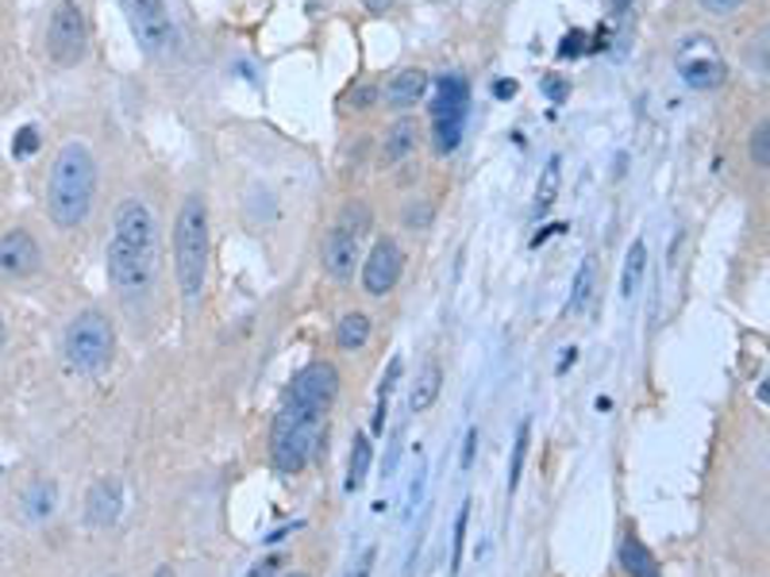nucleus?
I'll return each mask as SVG.
<instances>
[{
  "label": "nucleus",
  "mask_w": 770,
  "mask_h": 577,
  "mask_svg": "<svg viewBox=\"0 0 770 577\" xmlns=\"http://www.w3.org/2000/svg\"><path fill=\"white\" fill-rule=\"evenodd\" d=\"M675 66L678 73H682V81L690 89H717L720 81H725V59H720L717 43H712L709 35H690L682 39V47H678L675 54Z\"/></svg>",
  "instance_id": "10"
},
{
  "label": "nucleus",
  "mask_w": 770,
  "mask_h": 577,
  "mask_svg": "<svg viewBox=\"0 0 770 577\" xmlns=\"http://www.w3.org/2000/svg\"><path fill=\"white\" fill-rule=\"evenodd\" d=\"M120 505H124V501H120V482L116 477H101L85 497V519L93 527H109V524H116Z\"/></svg>",
  "instance_id": "13"
},
{
  "label": "nucleus",
  "mask_w": 770,
  "mask_h": 577,
  "mask_svg": "<svg viewBox=\"0 0 770 577\" xmlns=\"http://www.w3.org/2000/svg\"><path fill=\"white\" fill-rule=\"evenodd\" d=\"M374 104V85H359L351 93V109H370Z\"/></svg>",
  "instance_id": "37"
},
{
  "label": "nucleus",
  "mask_w": 770,
  "mask_h": 577,
  "mask_svg": "<svg viewBox=\"0 0 770 577\" xmlns=\"http://www.w3.org/2000/svg\"><path fill=\"white\" fill-rule=\"evenodd\" d=\"M558 182H563V162L551 158L547 166H543V182H540V189H536V213H540V216L547 213L551 205H555V197H558Z\"/></svg>",
  "instance_id": "21"
},
{
  "label": "nucleus",
  "mask_w": 770,
  "mask_h": 577,
  "mask_svg": "<svg viewBox=\"0 0 770 577\" xmlns=\"http://www.w3.org/2000/svg\"><path fill=\"white\" fill-rule=\"evenodd\" d=\"M104 270L120 297H140L158 274V224L147 200L127 197L112 219V239L104 247Z\"/></svg>",
  "instance_id": "1"
},
{
  "label": "nucleus",
  "mask_w": 770,
  "mask_h": 577,
  "mask_svg": "<svg viewBox=\"0 0 770 577\" xmlns=\"http://www.w3.org/2000/svg\"><path fill=\"white\" fill-rule=\"evenodd\" d=\"M281 577H308V574H301V570H297V574H281Z\"/></svg>",
  "instance_id": "45"
},
{
  "label": "nucleus",
  "mask_w": 770,
  "mask_h": 577,
  "mask_svg": "<svg viewBox=\"0 0 770 577\" xmlns=\"http://www.w3.org/2000/svg\"><path fill=\"white\" fill-rule=\"evenodd\" d=\"M404 224H409L412 231H417V227H428L432 224V205H428V200H420V208L412 205L409 213H404Z\"/></svg>",
  "instance_id": "30"
},
{
  "label": "nucleus",
  "mask_w": 770,
  "mask_h": 577,
  "mask_svg": "<svg viewBox=\"0 0 770 577\" xmlns=\"http://www.w3.org/2000/svg\"><path fill=\"white\" fill-rule=\"evenodd\" d=\"M474 454H478V427H470L466 439H462V470L474 466Z\"/></svg>",
  "instance_id": "34"
},
{
  "label": "nucleus",
  "mask_w": 770,
  "mask_h": 577,
  "mask_svg": "<svg viewBox=\"0 0 770 577\" xmlns=\"http://www.w3.org/2000/svg\"><path fill=\"white\" fill-rule=\"evenodd\" d=\"M513 93H516V81H497V85H493V96H497V101H509Z\"/></svg>",
  "instance_id": "39"
},
{
  "label": "nucleus",
  "mask_w": 770,
  "mask_h": 577,
  "mask_svg": "<svg viewBox=\"0 0 770 577\" xmlns=\"http://www.w3.org/2000/svg\"><path fill=\"white\" fill-rule=\"evenodd\" d=\"M440 389H443L440 362H428L424 370H420V378H417V385H412V393H409V409L412 412H428L435 404V396H440Z\"/></svg>",
  "instance_id": "18"
},
{
  "label": "nucleus",
  "mask_w": 770,
  "mask_h": 577,
  "mask_svg": "<svg viewBox=\"0 0 770 577\" xmlns=\"http://www.w3.org/2000/svg\"><path fill=\"white\" fill-rule=\"evenodd\" d=\"M96 197V158L85 143H66L51 166V185H47V213L62 231H74L89 219Z\"/></svg>",
  "instance_id": "2"
},
{
  "label": "nucleus",
  "mask_w": 770,
  "mask_h": 577,
  "mask_svg": "<svg viewBox=\"0 0 770 577\" xmlns=\"http://www.w3.org/2000/svg\"><path fill=\"white\" fill-rule=\"evenodd\" d=\"M12 151H16V158H28V154H35L39 151V132H35V127H20V132H16V140H12Z\"/></svg>",
  "instance_id": "28"
},
{
  "label": "nucleus",
  "mask_w": 770,
  "mask_h": 577,
  "mask_svg": "<svg viewBox=\"0 0 770 577\" xmlns=\"http://www.w3.org/2000/svg\"><path fill=\"white\" fill-rule=\"evenodd\" d=\"M751 162L770 169V120H763V124L751 132Z\"/></svg>",
  "instance_id": "26"
},
{
  "label": "nucleus",
  "mask_w": 770,
  "mask_h": 577,
  "mask_svg": "<svg viewBox=\"0 0 770 577\" xmlns=\"http://www.w3.org/2000/svg\"><path fill=\"white\" fill-rule=\"evenodd\" d=\"M54 497H59V493H54V482H35L28 493H23V505H28V512L35 519H43L54 512Z\"/></svg>",
  "instance_id": "23"
},
{
  "label": "nucleus",
  "mask_w": 770,
  "mask_h": 577,
  "mask_svg": "<svg viewBox=\"0 0 770 577\" xmlns=\"http://www.w3.org/2000/svg\"><path fill=\"white\" fill-rule=\"evenodd\" d=\"M362 8H367V12H389V8H397V0H362Z\"/></svg>",
  "instance_id": "40"
},
{
  "label": "nucleus",
  "mask_w": 770,
  "mask_h": 577,
  "mask_svg": "<svg viewBox=\"0 0 770 577\" xmlns=\"http://www.w3.org/2000/svg\"><path fill=\"white\" fill-rule=\"evenodd\" d=\"M401 370H404V362H401V354H397V359L389 362V370H386V378H382V389H378V393H382V396L393 393L397 381H401Z\"/></svg>",
  "instance_id": "32"
},
{
  "label": "nucleus",
  "mask_w": 770,
  "mask_h": 577,
  "mask_svg": "<svg viewBox=\"0 0 770 577\" xmlns=\"http://www.w3.org/2000/svg\"><path fill=\"white\" fill-rule=\"evenodd\" d=\"M466 112H470V85L462 73H448L435 85L432 101V143L435 154H455L466 132Z\"/></svg>",
  "instance_id": "6"
},
{
  "label": "nucleus",
  "mask_w": 770,
  "mask_h": 577,
  "mask_svg": "<svg viewBox=\"0 0 770 577\" xmlns=\"http://www.w3.org/2000/svg\"><path fill=\"white\" fill-rule=\"evenodd\" d=\"M586 31H571V35L563 39V47H558V59H578V54H586Z\"/></svg>",
  "instance_id": "29"
},
{
  "label": "nucleus",
  "mask_w": 770,
  "mask_h": 577,
  "mask_svg": "<svg viewBox=\"0 0 770 577\" xmlns=\"http://www.w3.org/2000/svg\"><path fill=\"white\" fill-rule=\"evenodd\" d=\"M528 443H532V424H528V420H521V427H516V443H513V462H509V493L521 485L524 458H528Z\"/></svg>",
  "instance_id": "22"
},
{
  "label": "nucleus",
  "mask_w": 770,
  "mask_h": 577,
  "mask_svg": "<svg viewBox=\"0 0 770 577\" xmlns=\"http://www.w3.org/2000/svg\"><path fill=\"white\" fill-rule=\"evenodd\" d=\"M4 339H8V328H4V320H0V347H4Z\"/></svg>",
  "instance_id": "44"
},
{
  "label": "nucleus",
  "mask_w": 770,
  "mask_h": 577,
  "mask_svg": "<svg viewBox=\"0 0 770 577\" xmlns=\"http://www.w3.org/2000/svg\"><path fill=\"white\" fill-rule=\"evenodd\" d=\"M466 524H470V501L459 508V516H455V535H451V574H459V566H462V547H466Z\"/></svg>",
  "instance_id": "25"
},
{
  "label": "nucleus",
  "mask_w": 770,
  "mask_h": 577,
  "mask_svg": "<svg viewBox=\"0 0 770 577\" xmlns=\"http://www.w3.org/2000/svg\"><path fill=\"white\" fill-rule=\"evenodd\" d=\"M417 140H420V127L417 120H397L393 127L386 132V143H382V162L386 166H397V162H404L412 151H417Z\"/></svg>",
  "instance_id": "15"
},
{
  "label": "nucleus",
  "mask_w": 770,
  "mask_h": 577,
  "mask_svg": "<svg viewBox=\"0 0 770 577\" xmlns=\"http://www.w3.org/2000/svg\"><path fill=\"white\" fill-rule=\"evenodd\" d=\"M697 4H701L709 16H732L736 8L743 4V0H697Z\"/></svg>",
  "instance_id": "33"
},
{
  "label": "nucleus",
  "mask_w": 770,
  "mask_h": 577,
  "mask_svg": "<svg viewBox=\"0 0 770 577\" xmlns=\"http://www.w3.org/2000/svg\"><path fill=\"white\" fill-rule=\"evenodd\" d=\"M112 351H116V331L104 320L96 308L89 312H78L66 328V359L74 370L81 373H101L104 365L112 362Z\"/></svg>",
  "instance_id": "5"
},
{
  "label": "nucleus",
  "mask_w": 770,
  "mask_h": 577,
  "mask_svg": "<svg viewBox=\"0 0 770 577\" xmlns=\"http://www.w3.org/2000/svg\"><path fill=\"white\" fill-rule=\"evenodd\" d=\"M589 292H594V262H582L578 266V278H574V292H571V312H582V308L589 305Z\"/></svg>",
  "instance_id": "24"
},
{
  "label": "nucleus",
  "mask_w": 770,
  "mask_h": 577,
  "mask_svg": "<svg viewBox=\"0 0 770 577\" xmlns=\"http://www.w3.org/2000/svg\"><path fill=\"white\" fill-rule=\"evenodd\" d=\"M370 227V208L367 205H347L343 216L336 219V227L324 239V270L328 278L347 281L355 274V262L362 258V235Z\"/></svg>",
  "instance_id": "7"
},
{
  "label": "nucleus",
  "mask_w": 770,
  "mask_h": 577,
  "mask_svg": "<svg viewBox=\"0 0 770 577\" xmlns=\"http://www.w3.org/2000/svg\"><path fill=\"white\" fill-rule=\"evenodd\" d=\"M370 343V316L367 312H347L336 323V347L339 351H362Z\"/></svg>",
  "instance_id": "17"
},
{
  "label": "nucleus",
  "mask_w": 770,
  "mask_h": 577,
  "mask_svg": "<svg viewBox=\"0 0 770 577\" xmlns=\"http://www.w3.org/2000/svg\"><path fill=\"white\" fill-rule=\"evenodd\" d=\"M47 54L54 66L70 70L89 54V23L78 0H59L47 23Z\"/></svg>",
  "instance_id": "8"
},
{
  "label": "nucleus",
  "mask_w": 770,
  "mask_h": 577,
  "mask_svg": "<svg viewBox=\"0 0 770 577\" xmlns=\"http://www.w3.org/2000/svg\"><path fill=\"white\" fill-rule=\"evenodd\" d=\"M609 4V12H624V8H632V0H605Z\"/></svg>",
  "instance_id": "42"
},
{
  "label": "nucleus",
  "mask_w": 770,
  "mask_h": 577,
  "mask_svg": "<svg viewBox=\"0 0 770 577\" xmlns=\"http://www.w3.org/2000/svg\"><path fill=\"white\" fill-rule=\"evenodd\" d=\"M428 93V73L420 66H409V70H397L386 85V104L389 109H412L420 104Z\"/></svg>",
  "instance_id": "14"
},
{
  "label": "nucleus",
  "mask_w": 770,
  "mask_h": 577,
  "mask_svg": "<svg viewBox=\"0 0 770 577\" xmlns=\"http://www.w3.org/2000/svg\"><path fill=\"white\" fill-rule=\"evenodd\" d=\"M278 570H281V555H270V558H263L247 577H278Z\"/></svg>",
  "instance_id": "35"
},
{
  "label": "nucleus",
  "mask_w": 770,
  "mask_h": 577,
  "mask_svg": "<svg viewBox=\"0 0 770 577\" xmlns=\"http://www.w3.org/2000/svg\"><path fill=\"white\" fill-rule=\"evenodd\" d=\"M616 555H620V566H624V570H628L632 577H663L659 563H655V555L644 547V539H639V535H632V532L624 535V539H620V550H616Z\"/></svg>",
  "instance_id": "16"
},
{
  "label": "nucleus",
  "mask_w": 770,
  "mask_h": 577,
  "mask_svg": "<svg viewBox=\"0 0 770 577\" xmlns=\"http://www.w3.org/2000/svg\"><path fill=\"white\" fill-rule=\"evenodd\" d=\"M644 270H647V247H644V239H636L628 250V262H624V281H620L624 297H632V292L644 286Z\"/></svg>",
  "instance_id": "20"
},
{
  "label": "nucleus",
  "mask_w": 770,
  "mask_h": 577,
  "mask_svg": "<svg viewBox=\"0 0 770 577\" xmlns=\"http://www.w3.org/2000/svg\"><path fill=\"white\" fill-rule=\"evenodd\" d=\"M386 412H389V396L378 393V412H374V435L386 432Z\"/></svg>",
  "instance_id": "38"
},
{
  "label": "nucleus",
  "mask_w": 770,
  "mask_h": 577,
  "mask_svg": "<svg viewBox=\"0 0 770 577\" xmlns=\"http://www.w3.org/2000/svg\"><path fill=\"white\" fill-rule=\"evenodd\" d=\"M401 270H404V250L393 239H378L374 250L367 255V262H362V289L370 297H386L401 281Z\"/></svg>",
  "instance_id": "11"
},
{
  "label": "nucleus",
  "mask_w": 770,
  "mask_h": 577,
  "mask_svg": "<svg viewBox=\"0 0 770 577\" xmlns=\"http://www.w3.org/2000/svg\"><path fill=\"white\" fill-rule=\"evenodd\" d=\"M759 401H763V404H770V378L763 381V389H759Z\"/></svg>",
  "instance_id": "43"
},
{
  "label": "nucleus",
  "mask_w": 770,
  "mask_h": 577,
  "mask_svg": "<svg viewBox=\"0 0 770 577\" xmlns=\"http://www.w3.org/2000/svg\"><path fill=\"white\" fill-rule=\"evenodd\" d=\"M174 274L185 305H197L208 281V205L201 193H189L174 227Z\"/></svg>",
  "instance_id": "4"
},
{
  "label": "nucleus",
  "mask_w": 770,
  "mask_h": 577,
  "mask_svg": "<svg viewBox=\"0 0 770 577\" xmlns=\"http://www.w3.org/2000/svg\"><path fill=\"white\" fill-rule=\"evenodd\" d=\"M543 93L551 96V104H563L571 96V85L563 78H543Z\"/></svg>",
  "instance_id": "31"
},
{
  "label": "nucleus",
  "mask_w": 770,
  "mask_h": 577,
  "mask_svg": "<svg viewBox=\"0 0 770 577\" xmlns=\"http://www.w3.org/2000/svg\"><path fill=\"white\" fill-rule=\"evenodd\" d=\"M748 62H751L756 70H763L767 78H770V31H767V35H759V39H751Z\"/></svg>",
  "instance_id": "27"
},
{
  "label": "nucleus",
  "mask_w": 770,
  "mask_h": 577,
  "mask_svg": "<svg viewBox=\"0 0 770 577\" xmlns=\"http://www.w3.org/2000/svg\"><path fill=\"white\" fill-rule=\"evenodd\" d=\"M324 416L328 409H316L297 396H286L270 427V462L278 474H301L316 458L324 439Z\"/></svg>",
  "instance_id": "3"
},
{
  "label": "nucleus",
  "mask_w": 770,
  "mask_h": 577,
  "mask_svg": "<svg viewBox=\"0 0 770 577\" xmlns=\"http://www.w3.org/2000/svg\"><path fill=\"white\" fill-rule=\"evenodd\" d=\"M132 20V31L151 54H174L177 51V28L170 16L166 0H120Z\"/></svg>",
  "instance_id": "9"
},
{
  "label": "nucleus",
  "mask_w": 770,
  "mask_h": 577,
  "mask_svg": "<svg viewBox=\"0 0 770 577\" xmlns=\"http://www.w3.org/2000/svg\"><path fill=\"white\" fill-rule=\"evenodd\" d=\"M370 458H374V443L359 432L355 435V446H351V458H347V493H359L362 485H367Z\"/></svg>",
  "instance_id": "19"
},
{
  "label": "nucleus",
  "mask_w": 770,
  "mask_h": 577,
  "mask_svg": "<svg viewBox=\"0 0 770 577\" xmlns=\"http://www.w3.org/2000/svg\"><path fill=\"white\" fill-rule=\"evenodd\" d=\"M39 262H43V250H39V243L28 231L16 227V231L0 235V278L8 281L31 278L39 270Z\"/></svg>",
  "instance_id": "12"
},
{
  "label": "nucleus",
  "mask_w": 770,
  "mask_h": 577,
  "mask_svg": "<svg viewBox=\"0 0 770 577\" xmlns=\"http://www.w3.org/2000/svg\"><path fill=\"white\" fill-rule=\"evenodd\" d=\"M420 493H424V470H420L417 482H412V490H409V505H420Z\"/></svg>",
  "instance_id": "41"
},
{
  "label": "nucleus",
  "mask_w": 770,
  "mask_h": 577,
  "mask_svg": "<svg viewBox=\"0 0 770 577\" xmlns=\"http://www.w3.org/2000/svg\"><path fill=\"white\" fill-rule=\"evenodd\" d=\"M374 558H378V547H367V550H362V558H359V566H355L347 577H370V570H374Z\"/></svg>",
  "instance_id": "36"
}]
</instances>
